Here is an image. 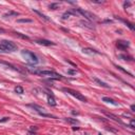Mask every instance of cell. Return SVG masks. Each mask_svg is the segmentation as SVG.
Wrapping results in <instances>:
<instances>
[{"label": "cell", "mask_w": 135, "mask_h": 135, "mask_svg": "<svg viewBox=\"0 0 135 135\" xmlns=\"http://www.w3.org/2000/svg\"><path fill=\"white\" fill-rule=\"evenodd\" d=\"M21 55L25 59V61L28 62L31 64H37L39 62V59L33 52L28 51V50H22L21 51Z\"/></svg>", "instance_id": "obj_1"}, {"label": "cell", "mask_w": 135, "mask_h": 135, "mask_svg": "<svg viewBox=\"0 0 135 135\" xmlns=\"http://www.w3.org/2000/svg\"><path fill=\"white\" fill-rule=\"evenodd\" d=\"M36 75H40V76H49L52 79H60L61 75L54 71H44V70H38L36 73Z\"/></svg>", "instance_id": "obj_2"}, {"label": "cell", "mask_w": 135, "mask_h": 135, "mask_svg": "<svg viewBox=\"0 0 135 135\" xmlns=\"http://www.w3.org/2000/svg\"><path fill=\"white\" fill-rule=\"evenodd\" d=\"M64 92L70 94V95H72L73 97H75L76 99L80 100V101H84V102L87 101V97H85L81 93H79V92H77L75 90H72V89H69V88H64Z\"/></svg>", "instance_id": "obj_3"}, {"label": "cell", "mask_w": 135, "mask_h": 135, "mask_svg": "<svg viewBox=\"0 0 135 135\" xmlns=\"http://www.w3.org/2000/svg\"><path fill=\"white\" fill-rule=\"evenodd\" d=\"M76 12L78 13V14H80V15H82L85 19L89 20V21H95V20H97L96 15H94L93 13L89 12V11L82 10V8H77V11H76Z\"/></svg>", "instance_id": "obj_4"}, {"label": "cell", "mask_w": 135, "mask_h": 135, "mask_svg": "<svg viewBox=\"0 0 135 135\" xmlns=\"http://www.w3.org/2000/svg\"><path fill=\"white\" fill-rule=\"evenodd\" d=\"M1 44L7 49V52H15V51H17V49H18L17 44H15L12 41H8V40H2Z\"/></svg>", "instance_id": "obj_5"}, {"label": "cell", "mask_w": 135, "mask_h": 135, "mask_svg": "<svg viewBox=\"0 0 135 135\" xmlns=\"http://www.w3.org/2000/svg\"><path fill=\"white\" fill-rule=\"evenodd\" d=\"M116 47L119 49V50H127V49L130 47V42L129 41H126V40H118V41L116 42Z\"/></svg>", "instance_id": "obj_6"}, {"label": "cell", "mask_w": 135, "mask_h": 135, "mask_svg": "<svg viewBox=\"0 0 135 135\" xmlns=\"http://www.w3.org/2000/svg\"><path fill=\"white\" fill-rule=\"evenodd\" d=\"M102 113L105 114L107 117H109V118H111V119H113L114 121H116V122H119V123H122L121 121V119H119L118 117H117L116 115H114V114H112L110 113V112H107V111H102Z\"/></svg>", "instance_id": "obj_7"}, {"label": "cell", "mask_w": 135, "mask_h": 135, "mask_svg": "<svg viewBox=\"0 0 135 135\" xmlns=\"http://www.w3.org/2000/svg\"><path fill=\"white\" fill-rule=\"evenodd\" d=\"M36 43L38 44H41V45H45V47H50V45H55V42H52L50 40H47V39H39V40H36Z\"/></svg>", "instance_id": "obj_8"}, {"label": "cell", "mask_w": 135, "mask_h": 135, "mask_svg": "<svg viewBox=\"0 0 135 135\" xmlns=\"http://www.w3.org/2000/svg\"><path fill=\"white\" fill-rule=\"evenodd\" d=\"M79 23L81 24L82 27H85V28H90V30H94V28H95V27H94V25L92 24L91 22H89L88 20H81Z\"/></svg>", "instance_id": "obj_9"}, {"label": "cell", "mask_w": 135, "mask_h": 135, "mask_svg": "<svg viewBox=\"0 0 135 135\" xmlns=\"http://www.w3.org/2000/svg\"><path fill=\"white\" fill-rule=\"evenodd\" d=\"M0 64L4 65V67H7V68H8V69H12V70H14V71H17V72H21V70H20V69L16 68L15 65H13V64H8V62H5V61H0Z\"/></svg>", "instance_id": "obj_10"}, {"label": "cell", "mask_w": 135, "mask_h": 135, "mask_svg": "<svg viewBox=\"0 0 135 135\" xmlns=\"http://www.w3.org/2000/svg\"><path fill=\"white\" fill-rule=\"evenodd\" d=\"M82 52H84L85 54H89V55H95V54H100L99 52L93 50V49H89V48L82 49Z\"/></svg>", "instance_id": "obj_11"}, {"label": "cell", "mask_w": 135, "mask_h": 135, "mask_svg": "<svg viewBox=\"0 0 135 135\" xmlns=\"http://www.w3.org/2000/svg\"><path fill=\"white\" fill-rule=\"evenodd\" d=\"M93 80L96 82V84H98L99 85H101V87H103V88H106V89H110L111 87L108 84H106V82H103V81H101L100 79H98V78H96V77H93Z\"/></svg>", "instance_id": "obj_12"}, {"label": "cell", "mask_w": 135, "mask_h": 135, "mask_svg": "<svg viewBox=\"0 0 135 135\" xmlns=\"http://www.w3.org/2000/svg\"><path fill=\"white\" fill-rule=\"evenodd\" d=\"M48 103L51 106V107H55L56 106V100H55V98L53 97V95H50L49 94V96H48Z\"/></svg>", "instance_id": "obj_13"}, {"label": "cell", "mask_w": 135, "mask_h": 135, "mask_svg": "<svg viewBox=\"0 0 135 135\" xmlns=\"http://www.w3.org/2000/svg\"><path fill=\"white\" fill-rule=\"evenodd\" d=\"M102 101L108 102V103H111V105H113V106H118V102L115 101L114 99L110 98V97H103V98H102Z\"/></svg>", "instance_id": "obj_14"}, {"label": "cell", "mask_w": 135, "mask_h": 135, "mask_svg": "<svg viewBox=\"0 0 135 135\" xmlns=\"http://www.w3.org/2000/svg\"><path fill=\"white\" fill-rule=\"evenodd\" d=\"M33 11H34V13H35V14H37V15H38V16H40L42 19H44L45 21H50V20H51V19L49 18L48 16H45L44 14H42L41 12H39V11H37V10H33Z\"/></svg>", "instance_id": "obj_15"}, {"label": "cell", "mask_w": 135, "mask_h": 135, "mask_svg": "<svg viewBox=\"0 0 135 135\" xmlns=\"http://www.w3.org/2000/svg\"><path fill=\"white\" fill-rule=\"evenodd\" d=\"M11 16H19V13L18 12H14V11H10V12L5 13L3 15L4 18H7V17H11Z\"/></svg>", "instance_id": "obj_16"}, {"label": "cell", "mask_w": 135, "mask_h": 135, "mask_svg": "<svg viewBox=\"0 0 135 135\" xmlns=\"http://www.w3.org/2000/svg\"><path fill=\"white\" fill-rule=\"evenodd\" d=\"M64 120L67 122H69V123H73V125H77V123H79V121L76 118H64Z\"/></svg>", "instance_id": "obj_17"}, {"label": "cell", "mask_w": 135, "mask_h": 135, "mask_svg": "<svg viewBox=\"0 0 135 135\" xmlns=\"http://www.w3.org/2000/svg\"><path fill=\"white\" fill-rule=\"evenodd\" d=\"M116 68L118 69V70H120V71H121V72H123V73H125V74H127V75H129V76H130V77H133V75H132V74L130 73V72H128L127 70H125V69H122L121 67H119V65H116Z\"/></svg>", "instance_id": "obj_18"}, {"label": "cell", "mask_w": 135, "mask_h": 135, "mask_svg": "<svg viewBox=\"0 0 135 135\" xmlns=\"http://www.w3.org/2000/svg\"><path fill=\"white\" fill-rule=\"evenodd\" d=\"M17 22H19V23H31V22H33V20H31V19H18Z\"/></svg>", "instance_id": "obj_19"}, {"label": "cell", "mask_w": 135, "mask_h": 135, "mask_svg": "<svg viewBox=\"0 0 135 135\" xmlns=\"http://www.w3.org/2000/svg\"><path fill=\"white\" fill-rule=\"evenodd\" d=\"M118 57L119 58H121V59H123V60H129V61L133 60V58H132L131 56H129V55H119Z\"/></svg>", "instance_id": "obj_20"}, {"label": "cell", "mask_w": 135, "mask_h": 135, "mask_svg": "<svg viewBox=\"0 0 135 135\" xmlns=\"http://www.w3.org/2000/svg\"><path fill=\"white\" fill-rule=\"evenodd\" d=\"M60 3H51L50 5H49V7L51 8V10H57V8L59 7Z\"/></svg>", "instance_id": "obj_21"}, {"label": "cell", "mask_w": 135, "mask_h": 135, "mask_svg": "<svg viewBox=\"0 0 135 135\" xmlns=\"http://www.w3.org/2000/svg\"><path fill=\"white\" fill-rule=\"evenodd\" d=\"M40 115L43 116V117H51V118H56V116L52 115V114H47V113H43V112H40Z\"/></svg>", "instance_id": "obj_22"}, {"label": "cell", "mask_w": 135, "mask_h": 135, "mask_svg": "<svg viewBox=\"0 0 135 135\" xmlns=\"http://www.w3.org/2000/svg\"><path fill=\"white\" fill-rule=\"evenodd\" d=\"M71 15H73V14H72L71 12H65L64 15H62V19L64 20H65V19H68V18H70V16Z\"/></svg>", "instance_id": "obj_23"}, {"label": "cell", "mask_w": 135, "mask_h": 135, "mask_svg": "<svg viewBox=\"0 0 135 135\" xmlns=\"http://www.w3.org/2000/svg\"><path fill=\"white\" fill-rule=\"evenodd\" d=\"M15 92L18 94H23V89H22L21 87H16L15 88Z\"/></svg>", "instance_id": "obj_24"}, {"label": "cell", "mask_w": 135, "mask_h": 135, "mask_svg": "<svg viewBox=\"0 0 135 135\" xmlns=\"http://www.w3.org/2000/svg\"><path fill=\"white\" fill-rule=\"evenodd\" d=\"M14 34H15L16 36H18V37H20V38H23V39H30V38H28V36H25V35H22V34H20V33H17V32H15V33H14Z\"/></svg>", "instance_id": "obj_25"}, {"label": "cell", "mask_w": 135, "mask_h": 135, "mask_svg": "<svg viewBox=\"0 0 135 135\" xmlns=\"http://www.w3.org/2000/svg\"><path fill=\"white\" fill-rule=\"evenodd\" d=\"M0 53H7V50L1 43H0Z\"/></svg>", "instance_id": "obj_26"}, {"label": "cell", "mask_w": 135, "mask_h": 135, "mask_svg": "<svg viewBox=\"0 0 135 135\" xmlns=\"http://www.w3.org/2000/svg\"><path fill=\"white\" fill-rule=\"evenodd\" d=\"M121 21H122V22H125V23L127 24L128 27L131 28V30H133V25H132V23H130V22H129V21H127V20H122V19H121Z\"/></svg>", "instance_id": "obj_27"}, {"label": "cell", "mask_w": 135, "mask_h": 135, "mask_svg": "<svg viewBox=\"0 0 135 135\" xmlns=\"http://www.w3.org/2000/svg\"><path fill=\"white\" fill-rule=\"evenodd\" d=\"M67 73L70 74V75H75V74L77 73V71H76V70H68Z\"/></svg>", "instance_id": "obj_28"}, {"label": "cell", "mask_w": 135, "mask_h": 135, "mask_svg": "<svg viewBox=\"0 0 135 135\" xmlns=\"http://www.w3.org/2000/svg\"><path fill=\"white\" fill-rule=\"evenodd\" d=\"M37 130H38V128H37L36 126H31L30 127V131L31 132H36Z\"/></svg>", "instance_id": "obj_29"}, {"label": "cell", "mask_w": 135, "mask_h": 135, "mask_svg": "<svg viewBox=\"0 0 135 135\" xmlns=\"http://www.w3.org/2000/svg\"><path fill=\"white\" fill-rule=\"evenodd\" d=\"M93 3H97V4H100V3H105V1H100V0H91Z\"/></svg>", "instance_id": "obj_30"}, {"label": "cell", "mask_w": 135, "mask_h": 135, "mask_svg": "<svg viewBox=\"0 0 135 135\" xmlns=\"http://www.w3.org/2000/svg\"><path fill=\"white\" fill-rule=\"evenodd\" d=\"M10 120V117H3V118L0 119V122H5V121H8Z\"/></svg>", "instance_id": "obj_31"}, {"label": "cell", "mask_w": 135, "mask_h": 135, "mask_svg": "<svg viewBox=\"0 0 135 135\" xmlns=\"http://www.w3.org/2000/svg\"><path fill=\"white\" fill-rule=\"evenodd\" d=\"M130 5H131V2H125V3H123V7H125V8H127L128 7H130Z\"/></svg>", "instance_id": "obj_32"}, {"label": "cell", "mask_w": 135, "mask_h": 135, "mask_svg": "<svg viewBox=\"0 0 135 135\" xmlns=\"http://www.w3.org/2000/svg\"><path fill=\"white\" fill-rule=\"evenodd\" d=\"M130 126H131V128H135V120H134V119H132V120H131Z\"/></svg>", "instance_id": "obj_33"}, {"label": "cell", "mask_w": 135, "mask_h": 135, "mask_svg": "<svg viewBox=\"0 0 135 135\" xmlns=\"http://www.w3.org/2000/svg\"><path fill=\"white\" fill-rule=\"evenodd\" d=\"M28 135H36V133H35V132H28Z\"/></svg>", "instance_id": "obj_34"}, {"label": "cell", "mask_w": 135, "mask_h": 135, "mask_svg": "<svg viewBox=\"0 0 135 135\" xmlns=\"http://www.w3.org/2000/svg\"><path fill=\"white\" fill-rule=\"evenodd\" d=\"M131 111H135V106L134 105L131 106Z\"/></svg>", "instance_id": "obj_35"}, {"label": "cell", "mask_w": 135, "mask_h": 135, "mask_svg": "<svg viewBox=\"0 0 135 135\" xmlns=\"http://www.w3.org/2000/svg\"><path fill=\"white\" fill-rule=\"evenodd\" d=\"M5 32V31L3 30V28H0V33H4Z\"/></svg>", "instance_id": "obj_36"}]
</instances>
